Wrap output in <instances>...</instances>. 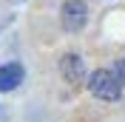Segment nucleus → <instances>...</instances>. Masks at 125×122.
Returning a JSON list of instances; mask_svg holds the SVG:
<instances>
[{
	"mask_svg": "<svg viewBox=\"0 0 125 122\" xmlns=\"http://www.w3.org/2000/svg\"><path fill=\"white\" fill-rule=\"evenodd\" d=\"M88 88H91V94L97 99H105V102H114V99H119V91H122V82L117 80V74L108 68H100L94 71L91 80H88Z\"/></svg>",
	"mask_w": 125,
	"mask_h": 122,
	"instance_id": "nucleus-1",
	"label": "nucleus"
},
{
	"mask_svg": "<svg viewBox=\"0 0 125 122\" xmlns=\"http://www.w3.org/2000/svg\"><path fill=\"white\" fill-rule=\"evenodd\" d=\"M60 71L71 85H80V80H83V60H80L77 54H65L62 62H60Z\"/></svg>",
	"mask_w": 125,
	"mask_h": 122,
	"instance_id": "nucleus-4",
	"label": "nucleus"
},
{
	"mask_svg": "<svg viewBox=\"0 0 125 122\" xmlns=\"http://www.w3.org/2000/svg\"><path fill=\"white\" fill-rule=\"evenodd\" d=\"M20 82H23V65L20 62L0 65V91H14Z\"/></svg>",
	"mask_w": 125,
	"mask_h": 122,
	"instance_id": "nucleus-3",
	"label": "nucleus"
},
{
	"mask_svg": "<svg viewBox=\"0 0 125 122\" xmlns=\"http://www.w3.org/2000/svg\"><path fill=\"white\" fill-rule=\"evenodd\" d=\"M114 74H117L119 82H125V60H119L117 65H114Z\"/></svg>",
	"mask_w": 125,
	"mask_h": 122,
	"instance_id": "nucleus-5",
	"label": "nucleus"
},
{
	"mask_svg": "<svg viewBox=\"0 0 125 122\" xmlns=\"http://www.w3.org/2000/svg\"><path fill=\"white\" fill-rule=\"evenodd\" d=\"M88 20V6L83 0H65L62 3V26L65 31H80Z\"/></svg>",
	"mask_w": 125,
	"mask_h": 122,
	"instance_id": "nucleus-2",
	"label": "nucleus"
}]
</instances>
